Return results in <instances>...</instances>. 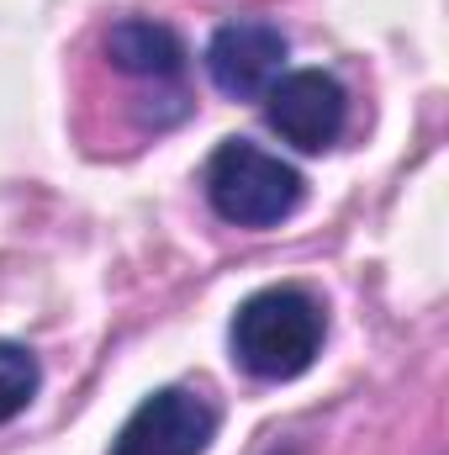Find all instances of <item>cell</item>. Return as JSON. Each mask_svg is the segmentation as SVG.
<instances>
[{"mask_svg":"<svg viewBox=\"0 0 449 455\" xmlns=\"http://www.w3.org/2000/svg\"><path fill=\"white\" fill-rule=\"evenodd\" d=\"M328 339V313L302 286H264L238 302L227 344L254 381H296L312 371Z\"/></svg>","mask_w":449,"mask_h":455,"instance_id":"obj_1","label":"cell"},{"mask_svg":"<svg viewBox=\"0 0 449 455\" xmlns=\"http://www.w3.org/2000/svg\"><path fill=\"white\" fill-rule=\"evenodd\" d=\"M201 191H207V207L227 228H248V233L291 223L307 202L302 170L248 138H223L212 148V159L201 170Z\"/></svg>","mask_w":449,"mask_h":455,"instance_id":"obj_2","label":"cell"},{"mask_svg":"<svg viewBox=\"0 0 449 455\" xmlns=\"http://www.w3.org/2000/svg\"><path fill=\"white\" fill-rule=\"evenodd\" d=\"M217 424V403L201 397L196 387H159L127 413L106 455H207Z\"/></svg>","mask_w":449,"mask_h":455,"instance_id":"obj_3","label":"cell"},{"mask_svg":"<svg viewBox=\"0 0 449 455\" xmlns=\"http://www.w3.org/2000/svg\"><path fill=\"white\" fill-rule=\"evenodd\" d=\"M264 122L296 154L334 148L349 127V91L334 69H286L264 96Z\"/></svg>","mask_w":449,"mask_h":455,"instance_id":"obj_4","label":"cell"},{"mask_svg":"<svg viewBox=\"0 0 449 455\" xmlns=\"http://www.w3.org/2000/svg\"><path fill=\"white\" fill-rule=\"evenodd\" d=\"M286 32L264 16H238V21H223L201 53L207 64V80L223 91L227 101H259L280 75H286Z\"/></svg>","mask_w":449,"mask_h":455,"instance_id":"obj_5","label":"cell"},{"mask_svg":"<svg viewBox=\"0 0 449 455\" xmlns=\"http://www.w3.org/2000/svg\"><path fill=\"white\" fill-rule=\"evenodd\" d=\"M101 53H106V64L116 75L148 80V85H175L185 75V59H191L180 32L154 21V16H122V21H112L106 37H101Z\"/></svg>","mask_w":449,"mask_h":455,"instance_id":"obj_6","label":"cell"},{"mask_svg":"<svg viewBox=\"0 0 449 455\" xmlns=\"http://www.w3.org/2000/svg\"><path fill=\"white\" fill-rule=\"evenodd\" d=\"M43 392V360L16 339H0V424L21 419Z\"/></svg>","mask_w":449,"mask_h":455,"instance_id":"obj_7","label":"cell"},{"mask_svg":"<svg viewBox=\"0 0 449 455\" xmlns=\"http://www.w3.org/2000/svg\"><path fill=\"white\" fill-rule=\"evenodd\" d=\"M270 455H302V451H291V445H286V451H270Z\"/></svg>","mask_w":449,"mask_h":455,"instance_id":"obj_8","label":"cell"}]
</instances>
